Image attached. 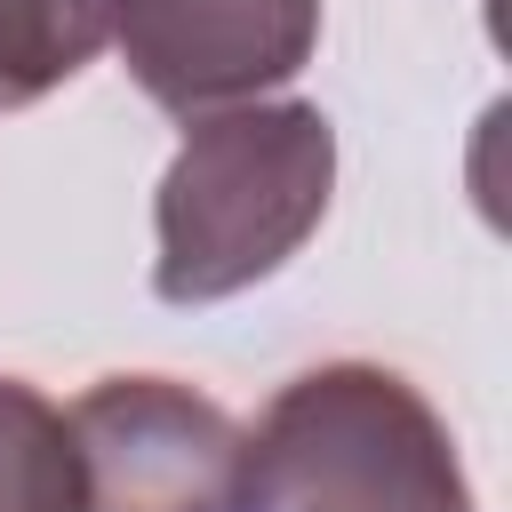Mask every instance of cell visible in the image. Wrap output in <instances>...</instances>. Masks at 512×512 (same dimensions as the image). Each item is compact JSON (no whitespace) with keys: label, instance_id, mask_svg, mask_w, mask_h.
I'll return each mask as SVG.
<instances>
[{"label":"cell","instance_id":"obj_1","mask_svg":"<svg viewBox=\"0 0 512 512\" xmlns=\"http://www.w3.org/2000/svg\"><path fill=\"white\" fill-rule=\"evenodd\" d=\"M328 192H336V128L320 104L200 112L152 200L160 304H224L272 280L320 232Z\"/></svg>","mask_w":512,"mask_h":512},{"label":"cell","instance_id":"obj_2","mask_svg":"<svg viewBox=\"0 0 512 512\" xmlns=\"http://www.w3.org/2000/svg\"><path fill=\"white\" fill-rule=\"evenodd\" d=\"M248 512H472L432 400L376 368L328 360L272 392L248 432Z\"/></svg>","mask_w":512,"mask_h":512},{"label":"cell","instance_id":"obj_3","mask_svg":"<svg viewBox=\"0 0 512 512\" xmlns=\"http://www.w3.org/2000/svg\"><path fill=\"white\" fill-rule=\"evenodd\" d=\"M80 512H248V432L192 384L104 376L64 416Z\"/></svg>","mask_w":512,"mask_h":512},{"label":"cell","instance_id":"obj_4","mask_svg":"<svg viewBox=\"0 0 512 512\" xmlns=\"http://www.w3.org/2000/svg\"><path fill=\"white\" fill-rule=\"evenodd\" d=\"M104 40H120L128 80L160 112L200 120L296 80L320 40V0H112Z\"/></svg>","mask_w":512,"mask_h":512},{"label":"cell","instance_id":"obj_5","mask_svg":"<svg viewBox=\"0 0 512 512\" xmlns=\"http://www.w3.org/2000/svg\"><path fill=\"white\" fill-rule=\"evenodd\" d=\"M112 32V0H0V112L64 88Z\"/></svg>","mask_w":512,"mask_h":512},{"label":"cell","instance_id":"obj_6","mask_svg":"<svg viewBox=\"0 0 512 512\" xmlns=\"http://www.w3.org/2000/svg\"><path fill=\"white\" fill-rule=\"evenodd\" d=\"M0 512H80V464L64 408L0 376Z\"/></svg>","mask_w":512,"mask_h":512}]
</instances>
